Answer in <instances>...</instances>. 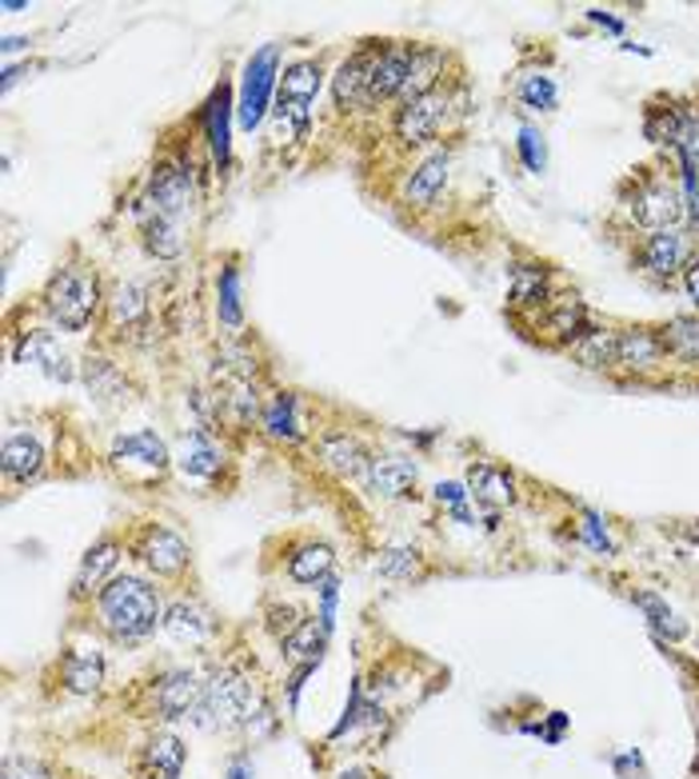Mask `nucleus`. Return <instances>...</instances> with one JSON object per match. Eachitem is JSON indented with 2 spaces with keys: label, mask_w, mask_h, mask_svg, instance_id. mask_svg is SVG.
I'll return each instance as SVG.
<instances>
[{
  "label": "nucleus",
  "mask_w": 699,
  "mask_h": 779,
  "mask_svg": "<svg viewBox=\"0 0 699 779\" xmlns=\"http://www.w3.org/2000/svg\"><path fill=\"white\" fill-rule=\"evenodd\" d=\"M684 540H688V544L699 552V520H696V523H688V528H684Z\"/></svg>",
  "instance_id": "a18cd8bd"
},
{
  "label": "nucleus",
  "mask_w": 699,
  "mask_h": 779,
  "mask_svg": "<svg viewBox=\"0 0 699 779\" xmlns=\"http://www.w3.org/2000/svg\"><path fill=\"white\" fill-rule=\"evenodd\" d=\"M0 468H4V480L9 484H33L40 472H45V448L36 436L21 432V436H9L4 440V452H0Z\"/></svg>",
  "instance_id": "5701e85b"
},
{
  "label": "nucleus",
  "mask_w": 699,
  "mask_h": 779,
  "mask_svg": "<svg viewBox=\"0 0 699 779\" xmlns=\"http://www.w3.org/2000/svg\"><path fill=\"white\" fill-rule=\"evenodd\" d=\"M536 324L544 328V337L556 340V344H576V340L588 332V312H583V304L576 296H556V300L536 312Z\"/></svg>",
  "instance_id": "412c9836"
},
{
  "label": "nucleus",
  "mask_w": 699,
  "mask_h": 779,
  "mask_svg": "<svg viewBox=\"0 0 699 779\" xmlns=\"http://www.w3.org/2000/svg\"><path fill=\"white\" fill-rule=\"evenodd\" d=\"M164 632L180 644H204L216 636V616L197 600H173L164 607Z\"/></svg>",
  "instance_id": "aec40b11"
},
{
  "label": "nucleus",
  "mask_w": 699,
  "mask_h": 779,
  "mask_svg": "<svg viewBox=\"0 0 699 779\" xmlns=\"http://www.w3.org/2000/svg\"><path fill=\"white\" fill-rule=\"evenodd\" d=\"M276 72V48H260L257 57L248 60V72H245V96H240V125L245 129H257L260 117H264V105H269V88H272V76Z\"/></svg>",
  "instance_id": "f3484780"
},
{
  "label": "nucleus",
  "mask_w": 699,
  "mask_h": 779,
  "mask_svg": "<svg viewBox=\"0 0 699 779\" xmlns=\"http://www.w3.org/2000/svg\"><path fill=\"white\" fill-rule=\"evenodd\" d=\"M672 149H676L684 168H696L699 173V108H684V120H679V132Z\"/></svg>",
  "instance_id": "c9c22d12"
},
{
  "label": "nucleus",
  "mask_w": 699,
  "mask_h": 779,
  "mask_svg": "<svg viewBox=\"0 0 699 779\" xmlns=\"http://www.w3.org/2000/svg\"><path fill=\"white\" fill-rule=\"evenodd\" d=\"M228 779H248V764H245V759H236L233 771H228Z\"/></svg>",
  "instance_id": "de8ad7c7"
},
{
  "label": "nucleus",
  "mask_w": 699,
  "mask_h": 779,
  "mask_svg": "<svg viewBox=\"0 0 699 779\" xmlns=\"http://www.w3.org/2000/svg\"><path fill=\"white\" fill-rule=\"evenodd\" d=\"M57 672H60L64 692H72V696H93V692H100V684H105V656L88 648H69L60 656Z\"/></svg>",
  "instance_id": "a211bd4d"
},
{
  "label": "nucleus",
  "mask_w": 699,
  "mask_h": 779,
  "mask_svg": "<svg viewBox=\"0 0 699 779\" xmlns=\"http://www.w3.org/2000/svg\"><path fill=\"white\" fill-rule=\"evenodd\" d=\"M684 288H688L691 304L699 308V260H691V264L684 268Z\"/></svg>",
  "instance_id": "c03bdc74"
},
{
  "label": "nucleus",
  "mask_w": 699,
  "mask_h": 779,
  "mask_svg": "<svg viewBox=\"0 0 699 779\" xmlns=\"http://www.w3.org/2000/svg\"><path fill=\"white\" fill-rule=\"evenodd\" d=\"M144 316H149V292H144V284H120L112 292V300H108L112 328H137L144 324Z\"/></svg>",
  "instance_id": "7c9ffc66"
},
{
  "label": "nucleus",
  "mask_w": 699,
  "mask_h": 779,
  "mask_svg": "<svg viewBox=\"0 0 699 779\" xmlns=\"http://www.w3.org/2000/svg\"><path fill=\"white\" fill-rule=\"evenodd\" d=\"M664 361H667V344L660 332H652V328H628V332H619L616 368H628V373H655Z\"/></svg>",
  "instance_id": "6ab92c4d"
},
{
  "label": "nucleus",
  "mask_w": 699,
  "mask_h": 779,
  "mask_svg": "<svg viewBox=\"0 0 699 779\" xmlns=\"http://www.w3.org/2000/svg\"><path fill=\"white\" fill-rule=\"evenodd\" d=\"M112 464L125 468V472L144 468L152 480H164V472H168V464H173V456H168V448H164V440L156 436V432L140 428V432H129V436H120V440L112 444Z\"/></svg>",
  "instance_id": "ddd939ff"
},
{
  "label": "nucleus",
  "mask_w": 699,
  "mask_h": 779,
  "mask_svg": "<svg viewBox=\"0 0 699 779\" xmlns=\"http://www.w3.org/2000/svg\"><path fill=\"white\" fill-rule=\"evenodd\" d=\"M412 52H416L412 40H384V45H380V57H376L372 76H368L364 108H380L388 105V101H400L404 84H408Z\"/></svg>",
  "instance_id": "1a4fd4ad"
},
{
  "label": "nucleus",
  "mask_w": 699,
  "mask_h": 779,
  "mask_svg": "<svg viewBox=\"0 0 699 779\" xmlns=\"http://www.w3.org/2000/svg\"><path fill=\"white\" fill-rule=\"evenodd\" d=\"M340 779H372V771H364V768H352V771H344Z\"/></svg>",
  "instance_id": "09e8293b"
},
{
  "label": "nucleus",
  "mask_w": 699,
  "mask_h": 779,
  "mask_svg": "<svg viewBox=\"0 0 699 779\" xmlns=\"http://www.w3.org/2000/svg\"><path fill=\"white\" fill-rule=\"evenodd\" d=\"M16 361L36 364V368H45V373L57 376V380H69L72 376L69 356L60 352V344L52 340V332H24L21 349H16Z\"/></svg>",
  "instance_id": "cd10ccee"
},
{
  "label": "nucleus",
  "mask_w": 699,
  "mask_h": 779,
  "mask_svg": "<svg viewBox=\"0 0 699 779\" xmlns=\"http://www.w3.org/2000/svg\"><path fill=\"white\" fill-rule=\"evenodd\" d=\"M221 320L228 328L240 324V272L233 264L221 272Z\"/></svg>",
  "instance_id": "4c0bfd02"
},
{
  "label": "nucleus",
  "mask_w": 699,
  "mask_h": 779,
  "mask_svg": "<svg viewBox=\"0 0 699 779\" xmlns=\"http://www.w3.org/2000/svg\"><path fill=\"white\" fill-rule=\"evenodd\" d=\"M188 764V747L176 732H152L144 744H140L132 768H137L140 779H180Z\"/></svg>",
  "instance_id": "9b49d317"
},
{
  "label": "nucleus",
  "mask_w": 699,
  "mask_h": 779,
  "mask_svg": "<svg viewBox=\"0 0 699 779\" xmlns=\"http://www.w3.org/2000/svg\"><path fill=\"white\" fill-rule=\"evenodd\" d=\"M691 236L684 233V228H667V233H652L648 240H643V268L652 272V276L660 280H672L676 272H684V268L691 264Z\"/></svg>",
  "instance_id": "4468645a"
},
{
  "label": "nucleus",
  "mask_w": 699,
  "mask_h": 779,
  "mask_svg": "<svg viewBox=\"0 0 699 779\" xmlns=\"http://www.w3.org/2000/svg\"><path fill=\"white\" fill-rule=\"evenodd\" d=\"M96 628L112 644H140L152 632L164 628V600L149 580L140 576H117L105 583V592L93 600Z\"/></svg>",
  "instance_id": "f03ea898"
},
{
  "label": "nucleus",
  "mask_w": 699,
  "mask_h": 779,
  "mask_svg": "<svg viewBox=\"0 0 699 779\" xmlns=\"http://www.w3.org/2000/svg\"><path fill=\"white\" fill-rule=\"evenodd\" d=\"M336 568V552L324 544V540H312V535H300L288 544V556H284V576L292 583H324Z\"/></svg>",
  "instance_id": "dca6fc26"
},
{
  "label": "nucleus",
  "mask_w": 699,
  "mask_h": 779,
  "mask_svg": "<svg viewBox=\"0 0 699 779\" xmlns=\"http://www.w3.org/2000/svg\"><path fill=\"white\" fill-rule=\"evenodd\" d=\"M260 424H264V432H269L272 440L296 444L308 436V428H304V420H300V400H296L292 392L272 396L269 404L260 408Z\"/></svg>",
  "instance_id": "a878e982"
},
{
  "label": "nucleus",
  "mask_w": 699,
  "mask_h": 779,
  "mask_svg": "<svg viewBox=\"0 0 699 779\" xmlns=\"http://www.w3.org/2000/svg\"><path fill=\"white\" fill-rule=\"evenodd\" d=\"M176 464H180V472H185V476L216 480V476H221V468H224V448L212 440L204 428H197V432H188L185 440H180Z\"/></svg>",
  "instance_id": "4be33fe9"
},
{
  "label": "nucleus",
  "mask_w": 699,
  "mask_h": 779,
  "mask_svg": "<svg viewBox=\"0 0 699 779\" xmlns=\"http://www.w3.org/2000/svg\"><path fill=\"white\" fill-rule=\"evenodd\" d=\"M264 711L269 704H264V687H260L257 672L248 668V660H228L204 684L192 723L204 732H233V728H252Z\"/></svg>",
  "instance_id": "f257e3e1"
},
{
  "label": "nucleus",
  "mask_w": 699,
  "mask_h": 779,
  "mask_svg": "<svg viewBox=\"0 0 699 779\" xmlns=\"http://www.w3.org/2000/svg\"><path fill=\"white\" fill-rule=\"evenodd\" d=\"M452 113H464V108H460V96H452L440 84L436 93L416 96V101H408V105H400L396 113H392V137H396L404 149H419V144L440 137Z\"/></svg>",
  "instance_id": "39448f33"
},
{
  "label": "nucleus",
  "mask_w": 699,
  "mask_h": 779,
  "mask_svg": "<svg viewBox=\"0 0 699 779\" xmlns=\"http://www.w3.org/2000/svg\"><path fill=\"white\" fill-rule=\"evenodd\" d=\"M364 480H368V488H372L376 496L396 500V496H404V492L416 484V464H412V460H400V456H372Z\"/></svg>",
  "instance_id": "b1692460"
},
{
  "label": "nucleus",
  "mask_w": 699,
  "mask_h": 779,
  "mask_svg": "<svg viewBox=\"0 0 699 779\" xmlns=\"http://www.w3.org/2000/svg\"><path fill=\"white\" fill-rule=\"evenodd\" d=\"M376 568H380V576H388V580H419V576H424V556H419L416 547L396 544L380 552Z\"/></svg>",
  "instance_id": "72a5a7b5"
},
{
  "label": "nucleus",
  "mask_w": 699,
  "mask_h": 779,
  "mask_svg": "<svg viewBox=\"0 0 699 779\" xmlns=\"http://www.w3.org/2000/svg\"><path fill=\"white\" fill-rule=\"evenodd\" d=\"M380 45H384V40H368V45L356 48V52L336 69V81H332V101H336V108H344V113L364 108L368 76H372V64H376V57H380Z\"/></svg>",
  "instance_id": "f8f14e48"
},
{
  "label": "nucleus",
  "mask_w": 699,
  "mask_h": 779,
  "mask_svg": "<svg viewBox=\"0 0 699 779\" xmlns=\"http://www.w3.org/2000/svg\"><path fill=\"white\" fill-rule=\"evenodd\" d=\"M467 488L488 508H508L516 500V476L500 464H472L467 468Z\"/></svg>",
  "instance_id": "393cba45"
},
{
  "label": "nucleus",
  "mask_w": 699,
  "mask_h": 779,
  "mask_svg": "<svg viewBox=\"0 0 699 779\" xmlns=\"http://www.w3.org/2000/svg\"><path fill=\"white\" fill-rule=\"evenodd\" d=\"M125 556V544H120L117 535H100L88 552L81 556V568L72 576V604H84V600H96V595L105 592L108 580H117V564Z\"/></svg>",
  "instance_id": "9d476101"
},
{
  "label": "nucleus",
  "mask_w": 699,
  "mask_h": 779,
  "mask_svg": "<svg viewBox=\"0 0 699 779\" xmlns=\"http://www.w3.org/2000/svg\"><path fill=\"white\" fill-rule=\"evenodd\" d=\"M200 696H204V684H200L197 672L188 668H173V672H161L156 680L144 684V699H140V716L144 720H192Z\"/></svg>",
  "instance_id": "20e7f679"
},
{
  "label": "nucleus",
  "mask_w": 699,
  "mask_h": 779,
  "mask_svg": "<svg viewBox=\"0 0 699 779\" xmlns=\"http://www.w3.org/2000/svg\"><path fill=\"white\" fill-rule=\"evenodd\" d=\"M320 60H300L284 72V84H280V101H292V105H312L316 88H320Z\"/></svg>",
  "instance_id": "2f4dec72"
},
{
  "label": "nucleus",
  "mask_w": 699,
  "mask_h": 779,
  "mask_svg": "<svg viewBox=\"0 0 699 779\" xmlns=\"http://www.w3.org/2000/svg\"><path fill=\"white\" fill-rule=\"evenodd\" d=\"M443 185H448V156L436 152V156H428L424 164H416L412 176L404 180V204H412V209H428L431 200L440 197Z\"/></svg>",
  "instance_id": "bb28decb"
},
{
  "label": "nucleus",
  "mask_w": 699,
  "mask_h": 779,
  "mask_svg": "<svg viewBox=\"0 0 699 779\" xmlns=\"http://www.w3.org/2000/svg\"><path fill=\"white\" fill-rule=\"evenodd\" d=\"M576 361L588 364V368H616L619 361V332H607V328H588L576 344Z\"/></svg>",
  "instance_id": "c756f323"
},
{
  "label": "nucleus",
  "mask_w": 699,
  "mask_h": 779,
  "mask_svg": "<svg viewBox=\"0 0 699 779\" xmlns=\"http://www.w3.org/2000/svg\"><path fill=\"white\" fill-rule=\"evenodd\" d=\"M144 245H149L152 257L173 260V257H180L185 240H180V228H176L173 216H161V212H152V221L144 224Z\"/></svg>",
  "instance_id": "473e14b6"
},
{
  "label": "nucleus",
  "mask_w": 699,
  "mask_h": 779,
  "mask_svg": "<svg viewBox=\"0 0 699 779\" xmlns=\"http://www.w3.org/2000/svg\"><path fill=\"white\" fill-rule=\"evenodd\" d=\"M520 156L532 173H544V164H548V152H544V137L536 129H520Z\"/></svg>",
  "instance_id": "ea45409f"
},
{
  "label": "nucleus",
  "mask_w": 699,
  "mask_h": 779,
  "mask_svg": "<svg viewBox=\"0 0 699 779\" xmlns=\"http://www.w3.org/2000/svg\"><path fill=\"white\" fill-rule=\"evenodd\" d=\"M636 604L643 607V612H648V619H652V628H660V632H667V636H672V640H679V636H684V624H679L676 619V612H672V607L664 604V600H660V595L655 592H640L636 595Z\"/></svg>",
  "instance_id": "e433bc0d"
},
{
  "label": "nucleus",
  "mask_w": 699,
  "mask_h": 779,
  "mask_svg": "<svg viewBox=\"0 0 699 779\" xmlns=\"http://www.w3.org/2000/svg\"><path fill=\"white\" fill-rule=\"evenodd\" d=\"M100 308V276L88 264H64L52 272L45 288L48 320L64 332H84Z\"/></svg>",
  "instance_id": "7ed1b4c3"
},
{
  "label": "nucleus",
  "mask_w": 699,
  "mask_h": 779,
  "mask_svg": "<svg viewBox=\"0 0 699 779\" xmlns=\"http://www.w3.org/2000/svg\"><path fill=\"white\" fill-rule=\"evenodd\" d=\"M520 101H524L528 108H540V113H552L556 108V81L552 76H528L524 84H520Z\"/></svg>",
  "instance_id": "58836bf2"
},
{
  "label": "nucleus",
  "mask_w": 699,
  "mask_h": 779,
  "mask_svg": "<svg viewBox=\"0 0 699 779\" xmlns=\"http://www.w3.org/2000/svg\"><path fill=\"white\" fill-rule=\"evenodd\" d=\"M684 212H688L691 228H699V173L684 168Z\"/></svg>",
  "instance_id": "79ce46f5"
},
{
  "label": "nucleus",
  "mask_w": 699,
  "mask_h": 779,
  "mask_svg": "<svg viewBox=\"0 0 699 779\" xmlns=\"http://www.w3.org/2000/svg\"><path fill=\"white\" fill-rule=\"evenodd\" d=\"M583 540L595 547V552H612V540H607V528L600 523V516L588 512L583 516Z\"/></svg>",
  "instance_id": "37998d69"
},
{
  "label": "nucleus",
  "mask_w": 699,
  "mask_h": 779,
  "mask_svg": "<svg viewBox=\"0 0 699 779\" xmlns=\"http://www.w3.org/2000/svg\"><path fill=\"white\" fill-rule=\"evenodd\" d=\"M316 460H320V468H328V472H336V476L344 480L364 476L368 464H372L368 448H364L352 432H324V436L316 440Z\"/></svg>",
  "instance_id": "2eb2a0df"
},
{
  "label": "nucleus",
  "mask_w": 699,
  "mask_h": 779,
  "mask_svg": "<svg viewBox=\"0 0 699 779\" xmlns=\"http://www.w3.org/2000/svg\"><path fill=\"white\" fill-rule=\"evenodd\" d=\"M592 21H600V24H604V28H612V33H619V28H624V24L612 21V16H604V12H592Z\"/></svg>",
  "instance_id": "49530a36"
},
{
  "label": "nucleus",
  "mask_w": 699,
  "mask_h": 779,
  "mask_svg": "<svg viewBox=\"0 0 699 779\" xmlns=\"http://www.w3.org/2000/svg\"><path fill=\"white\" fill-rule=\"evenodd\" d=\"M631 221L648 228V233H667V228H679V221L688 216L684 212V188H676L664 176H648L628 200Z\"/></svg>",
  "instance_id": "6e6552de"
},
{
  "label": "nucleus",
  "mask_w": 699,
  "mask_h": 779,
  "mask_svg": "<svg viewBox=\"0 0 699 779\" xmlns=\"http://www.w3.org/2000/svg\"><path fill=\"white\" fill-rule=\"evenodd\" d=\"M556 300L548 284V272L544 268H516L512 272V308L516 312H544L548 304Z\"/></svg>",
  "instance_id": "c85d7f7f"
},
{
  "label": "nucleus",
  "mask_w": 699,
  "mask_h": 779,
  "mask_svg": "<svg viewBox=\"0 0 699 779\" xmlns=\"http://www.w3.org/2000/svg\"><path fill=\"white\" fill-rule=\"evenodd\" d=\"M125 547L144 568L156 571L161 580H180L188 571V564H192V547L185 544V535H176L164 523H140L137 535L125 540Z\"/></svg>",
  "instance_id": "423d86ee"
},
{
  "label": "nucleus",
  "mask_w": 699,
  "mask_h": 779,
  "mask_svg": "<svg viewBox=\"0 0 699 779\" xmlns=\"http://www.w3.org/2000/svg\"><path fill=\"white\" fill-rule=\"evenodd\" d=\"M660 337H664V344H667V352H672V356H679V361H691V364L699 361V320H696V316H676V320H672V324H667Z\"/></svg>",
  "instance_id": "f704fd0d"
},
{
  "label": "nucleus",
  "mask_w": 699,
  "mask_h": 779,
  "mask_svg": "<svg viewBox=\"0 0 699 779\" xmlns=\"http://www.w3.org/2000/svg\"><path fill=\"white\" fill-rule=\"evenodd\" d=\"M0 779H52V768L33 756H16L4 764V776Z\"/></svg>",
  "instance_id": "a19ab883"
},
{
  "label": "nucleus",
  "mask_w": 699,
  "mask_h": 779,
  "mask_svg": "<svg viewBox=\"0 0 699 779\" xmlns=\"http://www.w3.org/2000/svg\"><path fill=\"white\" fill-rule=\"evenodd\" d=\"M192 200H197V173H192V164H188L180 152H168V156H161V161L152 164V173H149L152 212L180 221V216L192 209Z\"/></svg>",
  "instance_id": "0eeeda50"
}]
</instances>
